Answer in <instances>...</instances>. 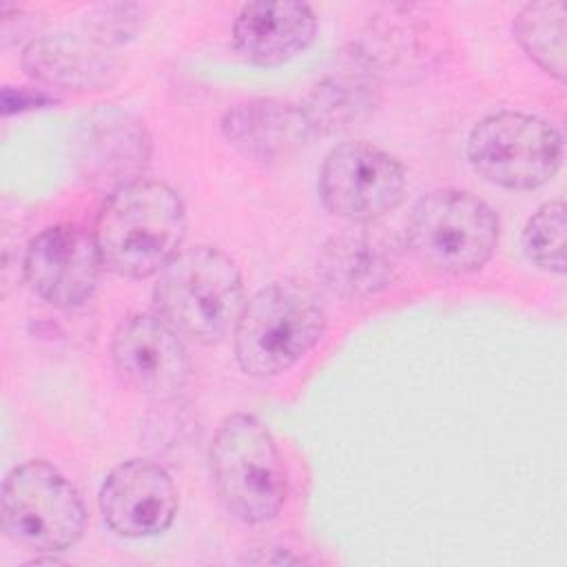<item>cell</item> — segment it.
Listing matches in <instances>:
<instances>
[{"instance_id":"obj_1","label":"cell","mask_w":567,"mask_h":567,"mask_svg":"<svg viewBox=\"0 0 567 567\" xmlns=\"http://www.w3.org/2000/svg\"><path fill=\"white\" fill-rule=\"evenodd\" d=\"M184 235L182 197L155 179H137L111 193L95 230L102 264L128 279L159 272L179 252Z\"/></svg>"},{"instance_id":"obj_2","label":"cell","mask_w":567,"mask_h":567,"mask_svg":"<svg viewBox=\"0 0 567 567\" xmlns=\"http://www.w3.org/2000/svg\"><path fill=\"white\" fill-rule=\"evenodd\" d=\"M153 301L164 323L202 346L228 337L246 303L239 268L213 246L179 250L159 270Z\"/></svg>"},{"instance_id":"obj_3","label":"cell","mask_w":567,"mask_h":567,"mask_svg":"<svg viewBox=\"0 0 567 567\" xmlns=\"http://www.w3.org/2000/svg\"><path fill=\"white\" fill-rule=\"evenodd\" d=\"M213 487L237 520L259 525L279 514L288 478L270 430L252 414L226 416L208 450Z\"/></svg>"},{"instance_id":"obj_4","label":"cell","mask_w":567,"mask_h":567,"mask_svg":"<svg viewBox=\"0 0 567 567\" xmlns=\"http://www.w3.org/2000/svg\"><path fill=\"white\" fill-rule=\"evenodd\" d=\"M326 330V310L301 284H270L241 308L233 330L239 368L257 379L292 368Z\"/></svg>"},{"instance_id":"obj_5","label":"cell","mask_w":567,"mask_h":567,"mask_svg":"<svg viewBox=\"0 0 567 567\" xmlns=\"http://www.w3.org/2000/svg\"><path fill=\"white\" fill-rule=\"evenodd\" d=\"M498 244V217L481 197L439 188L419 197L408 219V246L414 257L439 275L481 270Z\"/></svg>"},{"instance_id":"obj_6","label":"cell","mask_w":567,"mask_h":567,"mask_svg":"<svg viewBox=\"0 0 567 567\" xmlns=\"http://www.w3.org/2000/svg\"><path fill=\"white\" fill-rule=\"evenodd\" d=\"M2 529L33 551L58 554L75 545L86 525L78 489L44 461L13 467L2 483Z\"/></svg>"},{"instance_id":"obj_7","label":"cell","mask_w":567,"mask_h":567,"mask_svg":"<svg viewBox=\"0 0 567 567\" xmlns=\"http://www.w3.org/2000/svg\"><path fill=\"white\" fill-rule=\"evenodd\" d=\"M467 159L489 184L532 190L547 184L560 168L563 137L536 115L501 111L472 126Z\"/></svg>"},{"instance_id":"obj_8","label":"cell","mask_w":567,"mask_h":567,"mask_svg":"<svg viewBox=\"0 0 567 567\" xmlns=\"http://www.w3.org/2000/svg\"><path fill=\"white\" fill-rule=\"evenodd\" d=\"M405 193V171L394 155L368 144L334 146L319 173V195L330 213L352 224H372L392 213Z\"/></svg>"},{"instance_id":"obj_9","label":"cell","mask_w":567,"mask_h":567,"mask_svg":"<svg viewBox=\"0 0 567 567\" xmlns=\"http://www.w3.org/2000/svg\"><path fill=\"white\" fill-rule=\"evenodd\" d=\"M111 359L131 390L157 401L177 396L190 374L179 334L157 315L126 317L113 332Z\"/></svg>"},{"instance_id":"obj_10","label":"cell","mask_w":567,"mask_h":567,"mask_svg":"<svg viewBox=\"0 0 567 567\" xmlns=\"http://www.w3.org/2000/svg\"><path fill=\"white\" fill-rule=\"evenodd\" d=\"M102 266L95 235L75 224H58L38 233L22 261L31 290L58 308L86 301L97 286Z\"/></svg>"},{"instance_id":"obj_11","label":"cell","mask_w":567,"mask_h":567,"mask_svg":"<svg viewBox=\"0 0 567 567\" xmlns=\"http://www.w3.org/2000/svg\"><path fill=\"white\" fill-rule=\"evenodd\" d=\"M75 155L80 175L91 186L115 193L144 173L151 159V137L131 111L102 106L80 124Z\"/></svg>"},{"instance_id":"obj_12","label":"cell","mask_w":567,"mask_h":567,"mask_svg":"<svg viewBox=\"0 0 567 567\" xmlns=\"http://www.w3.org/2000/svg\"><path fill=\"white\" fill-rule=\"evenodd\" d=\"M179 498L171 474L153 461L131 458L113 467L100 487L104 523L124 538H146L166 532Z\"/></svg>"},{"instance_id":"obj_13","label":"cell","mask_w":567,"mask_h":567,"mask_svg":"<svg viewBox=\"0 0 567 567\" xmlns=\"http://www.w3.org/2000/svg\"><path fill=\"white\" fill-rule=\"evenodd\" d=\"M396 266L399 252L390 237L370 224H357L326 241L317 259V275L334 295L359 299L390 286Z\"/></svg>"},{"instance_id":"obj_14","label":"cell","mask_w":567,"mask_h":567,"mask_svg":"<svg viewBox=\"0 0 567 567\" xmlns=\"http://www.w3.org/2000/svg\"><path fill=\"white\" fill-rule=\"evenodd\" d=\"M219 128L233 148L259 164L288 159L315 135L303 106L272 97L230 106Z\"/></svg>"},{"instance_id":"obj_15","label":"cell","mask_w":567,"mask_h":567,"mask_svg":"<svg viewBox=\"0 0 567 567\" xmlns=\"http://www.w3.org/2000/svg\"><path fill=\"white\" fill-rule=\"evenodd\" d=\"M22 66L42 84L71 91H100L117 80L120 62L111 44L89 31L33 38L22 51Z\"/></svg>"},{"instance_id":"obj_16","label":"cell","mask_w":567,"mask_h":567,"mask_svg":"<svg viewBox=\"0 0 567 567\" xmlns=\"http://www.w3.org/2000/svg\"><path fill=\"white\" fill-rule=\"evenodd\" d=\"M317 18L303 2H248L233 22L235 49L252 64L277 66L301 53L315 38Z\"/></svg>"},{"instance_id":"obj_17","label":"cell","mask_w":567,"mask_h":567,"mask_svg":"<svg viewBox=\"0 0 567 567\" xmlns=\"http://www.w3.org/2000/svg\"><path fill=\"white\" fill-rule=\"evenodd\" d=\"M377 104V91L372 78L363 71L346 69L337 75H328L310 93L303 111L312 126L315 135L332 133L346 126L357 124L368 117Z\"/></svg>"},{"instance_id":"obj_18","label":"cell","mask_w":567,"mask_h":567,"mask_svg":"<svg viewBox=\"0 0 567 567\" xmlns=\"http://www.w3.org/2000/svg\"><path fill=\"white\" fill-rule=\"evenodd\" d=\"M565 18L567 7L558 0H538L525 4L512 24L520 49L549 75L565 80L567 49H565Z\"/></svg>"},{"instance_id":"obj_19","label":"cell","mask_w":567,"mask_h":567,"mask_svg":"<svg viewBox=\"0 0 567 567\" xmlns=\"http://www.w3.org/2000/svg\"><path fill=\"white\" fill-rule=\"evenodd\" d=\"M565 204H543L523 228V250L527 259L540 270L563 275L565 272Z\"/></svg>"},{"instance_id":"obj_20","label":"cell","mask_w":567,"mask_h":567,"mask_svg":"<svg viewBox=\"0 0 567 567\" xmlns=\"http://www.w3.org/2000/svg\"><path fill=\"white\" fill-rule=\"evenodd\" d=\"M47 104H55V97L49 95V93H44V91L11 89V86H4V89H2V111H4V115L16 113V111H27V109L47 106Z\"/></svg>"}]
</instances>
